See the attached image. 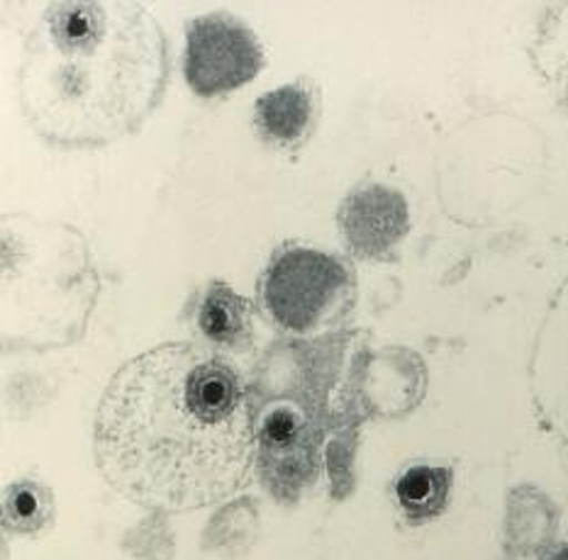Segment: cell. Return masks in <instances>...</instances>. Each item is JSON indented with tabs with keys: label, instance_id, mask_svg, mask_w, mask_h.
I'll return each mask as SVG.
<instances>
[{
	"label": "cell",
	"instance_id": "cell-8",
	"mask_svg": "<svg viewBox=\"0 0 568 560\" xmlns=\"http://www.w3.org/2000/svg\"><path fill=\"white\" fill-rule=\"evenodd\" d=\"M8 519L12 525L20 527H37L47 519V500L40 488H32V485H18V488L10 490L8 497Z\"/></svg>",
	"mask_w": 568,
	"mask_h": 560
},
{
	"label": "cell",
	"instance_id": "cell-3",
	"mask_svg": "<svg viewBox=\"0 0 568 560\" xmlns=\"http://www.w3.org/2000/svg\"><path fill=\"white\" fill-rule=\"evenodd\" d=\"M262 69V47L240 20L227 16L197 18L189 28L186 81L197 95L240 89Z\"/></svg>",
	"mask_w": 568,
	"mask_h": 560
},
{
	"label": "cell",
	"instance_id": "cell-6",
	"mask_svg": "<svg viewBox=\"0 0 568 560\" xmlns=\"http://www.w3.org/2000/svg\"><path fill=\"white\" fill-rule=\"evenodd\" d=\"M313 103L301 85H283V89L266 93L256 103V122L271 140L288 144L305 132L311 120Z\"/></svg>",
	"mask_w": 568,
	"mask_h": 560
},
{
	"label": "cell",
	"instance_id": "cell-2",
	"mask_svg": "<svg viewBox=\"0 0 568 560\" xmlns=\"http://www.w3.org/2000/svg\"><path fill=\"white\" fill-rule=\"evenodd\" d=\"M347 285V271L337 258L291 248L276 256L266 276V303L278 325L295 332L313 329Z\"/></svg>",
	"mask_w": 568,
	"mask_h": 560
},
{
	"label": "cell",
	"instance_id": "cell-7",
	"mask_svg": "<svg viewBox=\"0 0 568 560\" xmlns=\"http://www.w3.org/2000/svg\"><path fill=\"white\" fill-rule=\"evenodd\" d=\"M452 472L447 468L417 466L405 472L395 485V497L403 512L413 521L437 517L449 500Z\"/></svg>",
	"mask_w": 568,
	"mask_h": 560
},
{
	"label": "cell",
	"instance_id": "cell-1",
	"mask_svg": "<svg viewBox=\"0 0 568 560\" xmlns=\"http://www.w3.org/2000/svg\"><path fill=\"white\" fill-rule=\"evenodd\" d=\"M252 415L237 373L191 344L159 346L110 380L95 454L118 492L186 512L225 500L252 464Z\"/></svg>",
	"mask_w": 568,
	"mask_h": 560
},
{
	"label": "cell",
	"instance_id": "cell-4",
	"mask_svg": "<svg viewBox=\"0 0 568 560\" xmlns=\"http://www.w3.org/2000/svg\"><path fill=\"white\" fill-rule=\"evenodd\" d=\"M339 227L354 252L378 256L405 234L407 205L400 193L383 185H366L342 203Z\"/></svg>",
	"mask_w": 568,
	"mask_h": 560
},
{
	"label": "cell",
	"instance_id": "cell-9",
	"mask_svg": "<svg viewBox=\"0 0 568 560\" xmlns=\"http://www.w3.org/2000/svg\"><path fill=\"white\" fill-rule=\"evenodd\" d=\"M547 560H568V546H561V549L554 551Z\"/></svg>",
	"mask_w": 568,
	"mask_h": 560
},
{
	"label": "cell",
	"instance_id": "cell-5",
	"mask_svg": "<svg viewBox=\"0 0 568 560\" xmlns=\"http://www.w3.org/2000/svg\"><path fill=\"white\" fill-rule=\"evenodd\" d=\"M197 325L210 342L237 346L252 329V305L234 293L230 285L215 283L205 295L201 313H197Z\"/></svg>",
	"mask_w": 568,
	"mask_h": 560
}]
</instances>
